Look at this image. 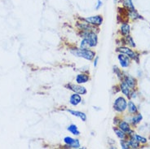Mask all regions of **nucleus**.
<instances>
[{
    "instance_id": "obj_1",
    "label": "nucleus",
    "mask_w": 150,
    "mask_h": 149,
    "mask_svg": "<svg viewBox=\"0 0 150 149\" xmlns=\"http://www.w3.org/2000/svg\"><path fill=\"white\" fill-rule=\"evenodd\" d=\"M71 53L73 55H74L78 57H82L88 60H92L93 58L95 57L96 53L91 50H87V49H75V50H71Z\"/></svg>"
},
{
    "instance_id": "obj_2",
    "label": "nucleus",
    "mask_w": 150,
    "mask_h": 149,
    "mask_svg": "<svg viewBox=\"0 0 150 149\" xmlns=\"http://www.w3.org/2000/svg\"><path fill=\"white\" fill-rule=\"evenodd\" d=\"M81 37H83L88 43L89 47H94L97 45V42H98V38H97V35L95 33L92 32H88V31H84L82 34Z\"/></svg>"
},
{
    "instance_id": "obj_3",
    "label": "nucleus",
    "mask_w": 150,
    "mask_h": 149,
    "mask_svg": "<svg viewBox=\"0 0 150 149\" xmlns=\"http://www.w3.org/2000/svg\"><path fill=\"white\" fill-rule=\"evenodd\" d=\"M127 107V100L123 97H118L113 103V108L117 112L121 113L125 111Z\"/></svg>"
},
{
    "instance_id": "obj_4",
    "label": "nucleus",
    "mask_w": 150,
    "mask_h": 149,
    "mask_svg": "<svg viewBox=\"0 0 150 149\" xmlns=\"http://www.w3.org/2000/svg\"><path fill=\"white\" fill-rule=\"evenodd\" d=\"M117 52H121V53H123L125 55H127L128 57L130 59H132V60H135L136 61H138V55L134 52L132 50L127 48V47H125V46H122V47H119L117 50Z\"/></svg>"
},
{
    "instance_id": "obj_5",
    "label": "nucleus",
    "mask_w": 150,
    "mask_h": 149,
    "mask_svg": "<svg viewBox=\"0 0 150 149\" xmlns=\"http://www.w3.org/2000/svg\"><path fill=\"white\" fill-rule=\"evenodd\" d=\"M82 21H84L88 24H91L93 25H100L102 22H103V17L101 16H94V17H91L88 18H84V19H81Z\"/></svg>"
},
{
    "instance_id": "obj_6",
    "label": "nucleus",
    "mask_w": 150,
    "mask_h": 149,
    "mask_svg": "<svg viewBox=\"0 0 150 149\" xmlns=\"http://www.w3.org/2000/svg\"><path fill=\"white\" fill-rule=\"evenodd\" d=\"M68 89L71 90L72 91H74V93H78L79 95H85L87 93V90L85 87L83 86H79V85H74V84H69L68 86Z\"/></svg>"
},
{
    "instance_id": "obj_7",
    "label": "nucleus",
    "mask_w": 150,
    "mask_h": 149,
    "mask_svg": "<svg viewBox=\"0 0 150 149\" xmlns=\"http://www.w3.org/2000/svg\"><path fill=\"white\" fill-rule=\"evenodd\" d=\"M64 141L70 148H80V143L78 139H74L71 137H65L64 138Z\"/></svg>"
},
{
    "instance_id": "obj_8",
    "label": "nucleus",
    "mask_w": 150,
    "mask_h": 149,
    "mask_svg": "<svg viewBox=\"0 0 150 149\" xmlns=\"http://www.w3.org/2000/svg\"><path fill=\"white\" fill-rule=\"evenodd\" d=\"M117 58H118V60L120 62L121 67L127 68V67H128L130 65V58L128 57L127 55L121 53L120 55H118Z\"/></svg>"
},
{
    "instance_id": "obj_9",
    "label": "nucleus",
    "mask_w": 150,
    "mask_h": 149,
    "mask_svg": "<svg viewBox=\"0 0 150 149\" xmlns=\"http://www.w3.org/2000/svg\"><path fill=\"white\" fill-rule=\"evenodd\" d=\"M119 129H121L122 131H124L125 133H127L129 135L132 136L134 135L135 133H133L132 130H131L130 129V126L128 125V123L126 121H120V124H119Z\"/></svg>"
},
{
    "instance_id": "obj_10",
    "label": "nucleus",
    "mask_w": 150,
    "mask_h": 149,
    "mask_svg": "<svg viewBox=\"0 0 150 149\" xmlns=\"http://www.w3.org/2000/svg\"><path fill=\"white\" fill-rule=\"evenodd\" d=\"M81 101H82L81 96H80L78 93H75L74 95H72L71 97H70V99H69V103H71L72 105H74V106L78 105V103H81Z\"/></svg>"
},
{
    "instance_id": "obj_11",
    "label": "nucleus",
    "mask_w": 150,
    "mask_h": 149,
    "mask_svg": "<svg viewBox=\"0 0 150 149\" xmlns=\"http://www.w3.org/2000/svg\"><path fill=\"white\" fill-rule=\"evenodd\" d=\"M121 3H122V6L124 7L128 11H134L135 10V7L132 3V0H121Z\"/></svg>"
},
{
    "instance_id": "obj_12",
    "label": "nucleus",
    "mask_w": 150,
    "mask_h": 149,
    "mask_svg": "<svg viewBox=\"0 0 150 149\" xmlns=\"http://www.w3.org/2000/svg\"><path fill=\"white\" fill-rule=\"evenodd\" d=\"M89 80V77L87 74H78L76 77V81L78 84H82V83H86Z\"/></svg>"
},
{
    "instance_id": "obj_13",
    "label": "nucleus",
    "mask_w": 150,
    "mask_h": 149,
    "mask_svg": "<svg viewBox=\"0 0 150 149\" xmlns=\"http://www.w3.org/2000/svg\"><path fill=\"white\" fill-rule=\"evenodd\" d=\"M69 113H71L73 116L79 117L80 119H82V121H86V120H87V116L84 113H82L79 111H73V110H69Z\"/></svg>"
},
{
    "instance_id": "obj_14",
    "label": "nucleus",
    "mask_w": 150,
    "mask_h": 149,
    "mask_svg": "<svg viewBox=\"0 0 150 149\" xmlns=\"http://www.w3.org/2000/svg\"><path fill=\"white\" fill-rule=\"evenodd\" d=\"M127 143H128L129 147H131V148H138L139 147V143L138 141L135 139V138L134 137V135L131 136V139H130Z\"/></svg>"
},
{
    "instance_id": "obj_15",
    "label": "nucleus",
    "mask_w": 150,
    "mask_h": 149,
    "mask_svg": "<svg viewBox=\"0 0 150 149\" xmlns=\"http://www.w3.org/2000/svg\"><path fill=\"white\" fill-rule=\"evenodd\" d=\"M121 91L126 96H130V88L125 81H123L121 84Z\"/></svg>"
},
{
    "instance_id": "obj_16",
    "label": "nucleus",
    "mask_w": 150,
    "mask_h": 149,
    "mask_svg": "<svg viewBox=\"0 0 150 149\" xmlns=\"http://www.w3.org/2000/svg\"><path fill=\"white\" fill-rule=\"evenodd\" d=\"M124 81L127 83L129 87H131L133 88L134 86H135V80L132 77H130V76H126L125 77V80Z\"/></svg>"
},
{
    "instance_id": "obj_17",
    "label": "nucleus",
    "mask_w": 150,
    "mask_h": 149,
    "mask_svg": "<svg viewBox=\"0 0 150 149\" xmlns=\"http://www.w3.org/2000/svg\"><path fill=\"white\" fill-rule=\"evenodd\" d=\"M121 34L123 36H127L130 34V26L127 24H123L121 26Z\"/></svg>"
},
{
    "instance_id": "obj_18",
    "label": "nucleus",
    "mask_w": 150,
    "mask_h": 149,
    "mask_svg": "<svg viewBox=\"0 0 150 149\" xmlns=\"http://www.w3.org/2000/svg\"><path fill=\"white\" fill-rule=\"evenodd\" d=\"M113 130L115 131L117 136L120 139H125L127 137V134L124 131H122L121 129H117V128H113Z\"/></svg>"
},
{
    "instance_id": "obj_19",
    "label": "nucleus",
    "mask_w": 150,
    "mask_h": 149,
    "mask_svg": "<svg viewBox=\"0 0 150 149\" xmlns=\"http://www.w3.org/2000/svg\"><path fill=\"white\" fill-rule=\"evenodd\" d=\"M128 110H129V112H130L131 113H132V114H135V113H137V112H138L135 104L133 103V102H131V101H130V102L128 103Z\"/></svg>"
},
{
    "instance_id": "obj_20",
    "label": "nucleus",
    "mask_w": 150,
    "mask_h": 149,
    "mask_svg": "<svg viewBox=\"0 0 150 149\" xmlns=\"http://www.w3.org/2000/svg\"><path fill=\"white\" fill-rule=\"evenodd\" d=\"M68 130L71 132L74 135H79V134H80V132L78 130V127L75 125H70L68 127Z\"/></svg>"
},
{
    "instance_id": "obj_21",
    "label": "nucleus",
    "mask_w": 150,
    "mask_h": 149,
    "mask_svg": "<svg viewBox=\"0 0 150 149\" xmlns=\"http://www.w3.org/2000/svg\"><path fill=\"white\" fill-rule=\"evenodd\" d=\"M128 15H129L130 17H131L132 19H134V20L142 18L141 17V16H139L138 14V12H136L135 10H134V11H128Z\"/></svg>"
},
{
    "instance_id": "obj_22",
    "label": "nucleus",
    "mask_w": 150,
    "mask_h": 149,
    "mask_svg": "<svg viewBox=\"0 0 150 149\" xmlns=\"http://www.w3.org/2000/svg\"><path fill=\"white\" fill-rule=\"evenodd\" d=\"M125 43H127V44H128L129 46H132V47H135V43L134 42L132 38H131L130 35L126 36V38H125Z\"/></svg>"
},
{
    "instance_id": "obj_23",
    "label": "nucleus",
    "mask_w": 150,
    "mask_h": 149,
    "mask_svg": "<svg viewBox=\"0 0 150 149\" xmlns=\"http://www.w3.org/2000/svg\"><path fill=\"white\" fill-rule=\"evenodd\" d=\"M142 115L141 114H137L136 116H135L134 117H132L131 119V122H132L133 125H136L138 124L139 122H140V121L142 120Z\"/></svg>"
},
{
    "instance_id": "obj_24",
    "label": "nucleus",
    "mask_w": 150,
    "mask_h": 149,
    "mask_svg": "<svg viewBox=\"0 0 150 149\" xmlns=\"http://www.w3.org/2000/svg\"><path fill=\"white\" fill-rule=\"evenodd\" d=\"M134 137L135 138V139L138 141L139 143H147V139H146L145 138L141 137V136H139V135H137V134H134Z\"/></svg>"
},
{
    "instance_id": "obj_25",
    "label": "nucleus",
    "mask_w": 150,
    "mask_h": 149,
    "mask_svg": "<svg viewBox=\"0 0 150 149\" xmlns=\"http://www.w3.org/2000/svg\"><path fill=\"white\" fill-rule=\"evenodd\" d=\"M113 72L115 73L117 75V77L121 79V77H122V75H121V71H120V69H118L117 67H113Z\"/></svg>"
},
{
    "instance_id": "obj_26",
    "label": "nucleus",
    "mask_w": 150,
    "mask_h": 149,
    "mask_svg": "<svg viewBox=\"0 0 150 149\" xmlns=\"http://www.w3.org/2000/svg\"><path fill=\"white\" fill-rule=\"evenodd\" d=\"M121 146L123 149L129 148V145H128L127 141H125L124 139H121Z\"/></svg>"
},
{
    "instance_id": "obj_27",
    "label": "nucleus",
    "mask_w": 150,
    "mask_h": 149,
    "mask_svg": "<svg viewBox=\"0 0 150 149\" xmlns=\"http://www.w3.org/2000/svg\"><path fill=\"white\" fill-rule=\"evenodd\" d=\"M101 6H102V2H101L100 0H98V3H97V5L96 7V9H99Z\"/></svg>"
},
{
    "instance_id": "obj_28",
    "label": "nucleus",
    "mask_w": 150,
    "mask_h": 149,
    "mask_svg": "<svg viewBox=\"0 0 150 149\" xmlns=\"http://www.w3.org/2000/svg\"><path fill=\"white\" fill-rule=\"evenodd\" d=\"M98 57H96V60H95V62H94V66L95 67H96L97 66V62H98Z\"/></svg>"
},
{
    "instance_id": "obj_29",
    "label": "nucleus",
    "mask_w": 150,
    "mask_h": 149,
    "mask_svg": "<svg viewBox=\"0 0 150 149\" xmlns=\"http://www.w3.org/2000/svg\"><path fill=\"white\" fill-rule=\"evenodd\" d=\"M113 2H114V3H117V0H113Z\"/></svg>"
}]
</instances>
